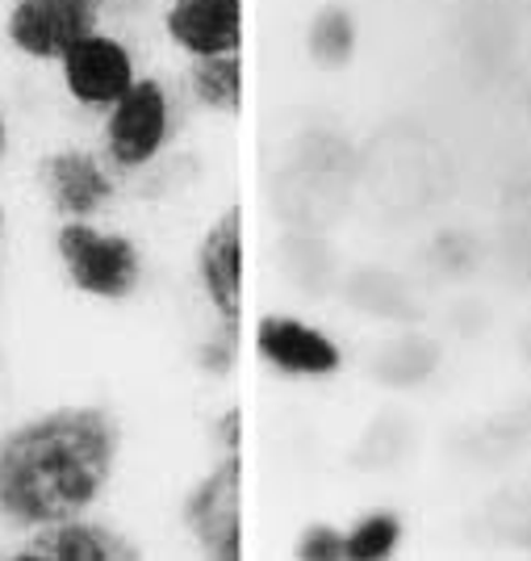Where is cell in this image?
Instances as JSON below:
<instances>
[{
    "instance_id": "cell-15",
    "label": "cell",
    "mask_w": 531,
    "mask_h": 561,
    "mask_svg": "<svg viewBox=\"0 0 531 561\" xmlns=\"http://www.w3.org/2000/svg\"><path fill=\"white\" fill-rule=\"evenodd\" d=\"M293 558L301 561H344V528L339 524H326V519H314L305 524L293 540Z\"/></svg>"
},
{
    "instance_id": "cell-7",
    "label": "cell",
    "mask_w": 531,
    "mask_h": 561,
    "mask_svg": "<svg viewBox=\"0 0 531 561\" xmlns=\"http://www.w3.org/2000/svg\"><path fill=\"white\" fill-rule=\"evenodd\" d=\"M255 360L285 381H331L344 374V344L301 314H259L252 331Z\"/></svg>"
},
{
    "instance_id": "cell-1",
    "label": "cell",
    "mask_w": 531,
    "mask_h": 561,
    "mask_svg": "<svg viewBox=\"0 0 531 561\" xmlns=\"http://www.w3.org/2000/svg\"><path fill=\"white\" fill-rule=\"evenodd\" d=\"M122 423L105 402H55L0 432V528L22 537L96 512L117 482Z\"/></svg>"
},
{
    "instance_id": "cell-3",
    "label": "cell",
    "mask_w": 531,
    "mask_h": 561,
    "mask_svg": "<svg viewBox=\"0 0 531 561\" xmlns=\"http://www.w3.org/2000/svg\"><path fill=\"white\" fill-rule=\"evenodd\" d=\"M96 122H101V156L109 160L117 176L151 172L168 156L181 126L176 89L163 76L142 71Z\"/></svg>"
},
{
    "instance_id": "cell-11",
    "label": "cell",
    "mask_w": 531,
    "mask_h": 561,
    "mask_svg": "<svg viewBox=\"0 0 531 561\" xmlns=\"http://www.w3.org/2000/svg\"><path fill=\"white\" fill-rule=\"evenodd\" d=\"M4 558L13 561H135L142 558V549L135 545L130 533L114 528L109 519H101L96 512L71 515L47 528L22 533L13 549H4Z\"/></svg>"
},
{
    "instance_id": "cell-4",
    "label": "cell",
    "mask_w": 531,
    "mask_h": 561,
    "mask_svg": "<svg viewBox=\"0 0 531 561\" xmlns=\"http://www.w3.org/2000/svg\"><path fill=\"white\" fill-rule=\"evenodd\" d=\"M109 0H9L0 34L25 64L55 68L84 34L105 25Z\"/></svg>"
},
{
    "instance_id": "cell-12",
    "label": "cell",
    "mask_w": 531,
    "mask_h": 561,
    "mask_svg": "<svg viewBox=\"0 0 531 561\" xmlns=\"http://www.w3.org/2000/svg\"><path fill=\"white\" fill-rule=\"evenodd\" d=\"M185 96L193 110L209 117L243 114L247 101V59L234 55H209V59H185Z\"/></svg>"
},
{
    "instance_id": "cell-10",
    "label": "cell",
    "mask_w": 531,
    "mask_h": 561,
    "mask_svg": "<svg viewBox=\"0 0 531 561\" xmlns=\"http://www.w3.org/2000/svg\"><path fill=\"white\" fill-rule=\"evenodd\" d=\"M160 30L181 59L234 55L247 47V0H163Z\"/></svg>"
},
{
    "instance_id": "cell-17",
    "label": "cell",
    "mask_w": 531,
    "mask_h": 561,
    "mask_svg": "<svg viewBox=\"0 0 531 561\" xmlns=\"http://www.w3.org/2000/svg\"><path fill=\"white\" fill-rule=\"evenodd\" d=\"M9 151H13V126H9V114H4V105H0V164L9 160Z\"/></svg>"
},
{
    "instance_id": "cell-6",
    "label": "cell",
    "mask_w": 531,
    "mask_h": 561,
    "mask_svg": "<svg viewBox=\"0 0 531 561\" xmlns=\"http://www.w3.org/2000/svg\"><path fill=\"white\" fill-rule=\"evenodd\" d=\"M193 273L213 323L222 331H239L247 306V214L239 202L218 214L197 239Z\"/></svg>"
},
{
    "instance_id": "cell-5",
    "label": "cell",
    "mask_w": 531,
    "mask_h": 561,
    "mask_svg": "<svg viewBox=\"0 0 531 561\" xmlns=\"http://www.w3.org/2000/svg\"><path fill=\"white\" fill-rule=\"evenodd\" d=\"M55 76H59L64 96L80 114L101 117L142 76L139 50L126 34H117L109 25H96L93 34H84L55 64Z\"/></svg>"
},
{
    "instance_id": "cell-13",
    "label": "cell",
    "mask_w": 531,
    "mask_h": 561,
    "mask_svg": "<svg viewBox=\"0 0 531 561\" xmlns=\"http://www.w3.org/2000/svg\"><path fill=\"white\" fill-rule=\"evenodd\" d=\"M360 47V25L351 18L347 4H323L310 25H305V55L310 64L323 71H344L351 64V55Z\"/></svg>"
},
{
    "instance_id": "cell-18",
    "label": "cell",
    "mask_w": 531,
    "mask_h": 561,
    "mask_svg": "<svg viewBox=\"0 0 531 561\" xmlns=\"http://www.w3.org/2000/svg\"><path fill=\"white\" fill-rule=\"evenodd\" d=\"M4 227H9V214H4V202H0V256H4Z\"/></svg>"
},
{
    "instance_id": "cell-14",
    "label": "cell",
    "mask_w": 531,
    "mask_h": 561,
    "mask_svg": "<svg viewBox=\"0 0 531 561\" xmlns=\"http://www.w3.org/2000/svg\"><path fill=\"white\" fill-rule=\"evenodd\" d=\"M406 524L390 507L365 512L351 528H344V561H390L402 549Z\"/></svg>"
},
{
    "instance_id": "cell-16",
    "label": "cell",
    "mask_w": 531,
    "mask_h": 561,
    "mask_svg": "<svg viewBox=\"0 0 531 561\" xmlns=\"http://www.w3.org/2000/svg\"><path fill=\"white\" fill-rule=\"evenodd\" d=\"M218 445H222V453H239V445H243V411H239V407H227V411H222Z\"/></svg>"
},
{
    "instance_id": "cell-8",
    "label": "cell",
    "mask_w": 531,
    "mask_h": 561,
    "mask_svg": "<svg viewBox=\"0 0 531 561\" xmlns=\"http://www.w3.org/2000/svg\"><path fill=\"white\" fill-rule=\"evenodd\" d=\"M181 519L206 558H243V457L239 453H222L218 466L185 494Z\"/></svg>"
},
{
    "instance_id": "cell-9",
    "label": "cell",
    "mask_w": 531,
    "mask_h": 561,
    "mask_svg": "<svg viewBox=\"0 0 531 561\" xmlns=\"http://www.w3.org/2000/svg\"><path fill=\"white\" fill-rule=\"evenodd\" d=\"M38 188L55 218H101L117 197V172L101 147H55L38 160Z\"/></svg>"
},
{
    "instance_id": "cell-2",
    "label": "cell",
    "mask_w": 531,
    "mask_h": 561,
    "mask_svg": "<svg viewBox=\"0 0 531 561\" xmlns=\"http://www.w3.org/2000/svg\"><path fill=\"white\" fill-rule=\"evenodd\" d=\"M55 260L68 285L89 302L122 306L142 289L147 256L139 239L96 218H59L55 227Z\"/></svg>"
}]
</instances>
